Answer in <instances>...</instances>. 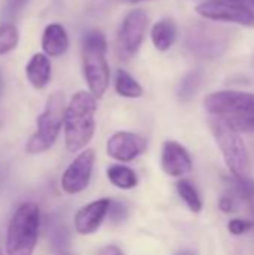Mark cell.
<instances>
[{
  "label": "cell",
  "mask_w": 254,
  "mask_h": 255,
  "mask_svg": "<svg viewBox=\"0 0 254 255\" xmlns=\"http://www.w3.org/2000/svg\"><path fill=\"white\" fill-rule=\"evenodd\" d=\"M96 97L88 91H78L70 99L64 114V142L70 152L85 148L96 130Z\"/></svg>",
  "instance_id": "1"
},
{
  "label": "cell",
  "mask_w": 254,
  "mask_h": 255,
  "mask_svg": "<svg viewBox=\"0 0 254 255\" xmlns=\"http://www.w3.org/2000/svg\"><path fill=\"white\" fill-rule=\"evenodd\" d=\"M210 127L234 178L238 182H252L250 157L240 130L228 118L217 115L210 120Z\"/></svg>",
  "instance_id": "2"
},
{
  "label": "cell",
  "mask_w": 254,
  "mask_h": 255,
  "mask_svg": "<svg viewBox=\"0 0 254 255\" xmlns=\"http://www.w3.org/2000/svg\"><path fill=\"white\" fill-rule=\"evenodd\" d=\"M106 39L102 31L91 30L82 39V69L90 93L102 99L109 85V64L106 60Z\"/></svg>",
  "instance_id": "3"
},
{
  "label": "cell",
  "mask_w": 254,
  "mask_h": 255,
  "mask_svg": "<svg viewBox=\"0 0 254 255\" xmlns=\"http://www.w3.org/2000/svg\"><path fill=\"white\" fill-rule=\"evenodd\" d=\"M40 227V211L34 203H22L13 212L6 235V254L33 255Z\"/></svg>",
  "instance_id": "4"
},
{
  "label": "cell",
  "mask_w": 254,
  "mask_h": 255,
  "mask_svg": "<svg viewBox=\"0 0 254 255\" xmlns=\"http://www.w3.org/2000/svg\"><path fill=\"white\" fill-rule=\"evenodd\" d=\"M66 108L63 93L57 91L48 97L43 112L36 120V131L25 143L27 154H42L55 143L61 126H64Z\"/></svg>",
  "instance_id": "5"
},
{
  "label": "cell",
  "mask_w": 254,
  "mask_h": 255,
  "mask_svg": "<svg viewBox=\"0 0 254 255\" xmlns=\"http://www.w3.org/2000/svg\"><path fill=\"white\" fill-rule=\"evenodd\" d=\"M204 106L211 115L225 117L234 121L254 118L253 93L235 90L216 91L205 97Z\"/></svg>",
  "instance_id": "6"
},
{
  "label": "cell",
  "mask_w": 254,
  "mask_h": 255,
  "mask_svg": "<svg viewBox=\"0 0 254 255\" xmlns=\"http://www.w3.org/2000/svg\"><path fill=\"white\" fill-rule=\"evenodd\" d=\"M196 12L211 21L234 22L244 27H254V10L238 0H210L196 6Z\"/></svg>",
  "instance_id": "7"
},
{
  "label": "cell",
  "mask_w": 254,
  "mask_h": 255,
  "mask_svg": "<svg viewBox=\"0 0 254 255\" xmlns=\"http://www.w3.org/2000/svg\"><path fill=\"white\" fill-rule=\"evenodd\" d=\"M148 27V15L144 9H135L126 15L117 36V52L123 60H129L139 51Z\"/></svg>",
  "instance_id": "8"
},
{
  "label": "cell",
  "mask_w": 254,
  "mask_h": 255,
  "mask_svg": "<svg viewBox=\"0 0 254 255\" xmlns=\"http://www.w3.org/2000/svg\"><path fill=\"white\" fill-rule=\"evenodd\" d=\"M94 161L96 154L93 149H84L82 152H79L61 175V190L70 196L84 191L90 184Z\"/></svg>",
  "instance_id": "9"
},
{
  "label": "cell",
  "mask_w": 254,
  "mask_h": 255,
  "mask_svg": "<svg viewBox=\"0 0 254 255\" xmlns=\"http://www.w3.org/2000/svg\"><path fill=\"white\" fill-rule=\"evenodd\" d=\"M187 46L192 52L201 57L216 58L222 55L228 48V39L219 28L210 25H198L190 30L187 36Z\"/></svg>",
  "instance_id": "10"
},
{
  "label": "cell",
  "mask_w": 254,
  "mask_h": 255,
  "mask_svg": "<svg viewBox=\"0 0 254 255\" xmlns=\"http://www.w3.org/2000/svg\"><path fill=\"white\" fill-rule=\"evenodd\" d=\"M145 151H147V140L142 136L130 131L114 133L106 142L108 155L121 163L133 161Z\"/></svg>",
  "instance_id": "11"
},
{
  "label": "cell",
  "mask_w": 254,
  "mask_h": 255,
  "mask_svg": "<svg viewBox=\"0 0 254 255\" xmlns=\"http://www.w3.org/2000/svg\"><path fill=\"white\" fill-rule=\"evenodd\" d=\"M111 200L109 199H99L85 206H82L73 218V226L78 235L87 236L97 232L100 224L103 223L105 217L108 215Z\"/></svg>",
  "instance_id": "12"
},
{
  "label": "cell",
  "mask_w": 254,
  "mask_h": 255,
  "mask_svg": "<svg viewBox=\"0 0 254 255\" xmlns=\"http://www.w3.org/2000/svg\"><path fill=\"white\" fill-rule=\"evenodd\" d=\"M193 167L189 151L175 140H166L162 149V169L166 175L180 178Z\"/></svg>",
  "instance_id": "13"
},
{
  "label": "cell",
  "mask_w": 254,
  "mask_h": 255,
  "mask_svg": "<svg viewBox=\"0 0 254 255\" xmlns=\"http://www.w3.org/2000/svg\"><path fill=\"white\" fill-rule=\"evenodd\" d=\"M69 48V37L63 25L52 22L45 27L42 34V49L49 57H60Z\"/></svg>",
  "instance_id": "14"
},
{
  "label": "cell",
  "mask_w": 254,
  "mask_h": 255,
  "mask_svg": "<svg viewBox=\"0 0 254 255\" xmlns=\"http://www.w3.org/2000/svg\"><path fill=\"white\" fill-rule=\"evenodd\" d=\"M25 76L36 90H43L51 79V61L48 55L36 52L25 66Z\"/></svg>",
  "instance_id": "15"
},
{
  "label": "cell",
  "mask_w": 254,
  "mask_h": 255,
  "mask_svg": "<svg viewBox=\"0 0 254 255\" xmlns=\"http://www.w3.org/2000/svg\"><path fill=\"white\" fill-rule=\"evenodd\" d=\"M177 34H178L177 24L171 18H162L151 28V40L156 49L159 51L171 49L177 40Z\"/></svg>",
  "instance_id": "16"
},
{
  "label": "cell",
  "mask_w": 254,
  "mask_h": 255,
  "mask_svg": "<svg viewBox=\"0 0 254 255\" xmlns=\"http://www.w3.org/2000/svg\"><path fill=\"white\" fill-rule=\"evenodd\" d=\"M106 176L111 181L112 185L121 190H132L138 185V176L136 173L123 164H114L109 166L106 170Z\"/></svg>",
  "instance_id": "17"
},
{
  "label": "cell",
  "mask_w": 254,
  "mask_h": 255,
  "mask_svg": "<svg viewBox=\"0 0 254 255\" xmlns=\"http://www.w3.org/2000/svg\"><path fill=\"white\" fill-rule=\"evenodd\" d=\"M115 91L121 97L127 99H138L144 94L141 84L126 70L118 69L115 73Z\"/></svg>",
  "instance_id": "18"
},
{
  "label": "cell",
  "mask_w": 254,
  "mask_h": 255,
  "mask_svg": "<svg viewBox=\"0 0 254 255\" xmlns=\"http://www.w3.org/2000/svg\"><path fill=\"white\" fill-rule=\"evenodd\" d=\"M177 191H178V196L184 200V203L187 205V208L192 212L198 214V212L202 211V206H204L202 199H201L198 190L195 188V185L190 181H187V179L178 181L177 182Z\"/></svg>",
  "instance_id": "19"
},
{
  "label": "cell",
  "mask_w": 254,
  "mask_h": 255,
  "mask_svg": "<svg viewBox=\"0 0 254 255\" xmlns=\"http://www.w3.org/2000/svg\"><path fill=\"white\" fill-rule=\"evenodd\" d=\"M19 40V33L15 24L1 22L0 24V55H4L16 48Z\"/></svg>",
  "instance_id": "20"
},
{
  "label": "cell",
  "mask_w": 254,
  "mask_h": 255,
  "mask_svg": "<svg viewBox=\"0 0 254 255\" xmlns=\"http://www.w3.org/2000/svg\"><path fill=\"white\" fill-rule=\"evenodd\" d=\"M202 81V73L199 70H192L190 73H187L178 88V97L184 102H187L189 99H192L195 96V93L198 91L199 85Z\"/></svg>",
  "instance_id": "21"
},
{
  "label": "cell",
  "mask_w": 254,
  "mask_h": 255,
  "mask_svg": "<svg viewBox=\"0 0 254 255\" xmlns=\"http://www.w3.org/2000/svg\"><path fill=\"white\" fill-rule=\"evenodd\" d=\"M241 200H243V199H241V196L238 194V191L234 190V191H231L229 194H225V196L220 199L219 206H220V209H222L223 212L232 214V212H235V211L238 209V205H240Z\"/></svg>",
  "instance_id": "22"
},
{
  "label": "cell",
  "mask_w": 254,
  "mask_h": 255,
  "mask_svg": "<svg viewBox=\"0 0 254 255\" xmlns=\"http://www.w3.org/2000/svg\"><path fill=\"white\" fill-rule=\"evenodd\" d=\"M27 3H28V0H4L1 15L6 19H12V18H15L24 9V6Z\"/></svg>",
  "instance_id": "23"
},
{
  "label": "cell",
  "mask_w": 254,
  "mask_h": 255,
  "mask_svg": "<svg viewBox=\"0 0 254 255\" xmlns=\"http://www.w3.org/2000/svg\"><path fill=\"white\" fill-rule=\"evenodd\" d=\"M108 214H109L111 221L115 223V224L123 223V221L129 217V211H127V208H126V205L121 203V202H111Z\"/></svg>",
  "instance_id": "24"
},
{
  "label": "cell",
  "mask_w": 254,
  "mask_h": 255,
  "mask_svg": "<svg viewBox=\"0 0 254 255\" xmlns=\"http://www.w3.org/2000/svg\"><path fill=\"white\" fill-rule=\"evenodd\" d=\"M254 227L253 221H249V220H231L229 224H228V230L231 235L234 236H241V235H246L247 232H250Z\"/></svg>",
  "instance_id": "25"
},
{
  "label": "cell",
  "mask_w": 254,
  "mask_h": 255,
  "mask_svg": "<svg viewBox=\"0 0 254 255\" xmlns=\"http://www.w3.org/2000/svg\"><path fill=\"white\" fill-rule=\"evenodd\" d=\"M229 120V118H228ZM238 130H253L254 131V118H249V120H240V121H234V120H229Z\"/></svg>",
  "instance_id": "26"
},
{
  "label": "cell",
  "mask_w": 254,
  "mask_h": 255,
  "mask_svg": "<svg viewBox=\"0 0 254 255\" xmlns=\"http://www.w3.org/2000/svg\"><path fill=\"white\" fill-rule=\"evenodd\" d=\"M97 255H124V253L115 245H106L97 251Z\"/></svg>",
  "instance_id": "27"
},
{
  "label": "cell",
  "mask_w": 254,
  "mask_h": 255,
  "mask_svg": "<svg viewBox=\"0 0 254 255\" xmlns=\"http://www.w3.org/2000/svg\"><path fill=\"white\" fill-rule=\"evenodd\" d=\"M174 255H198L195 251L192 250H181V251H177Z\"/></svg>",
  "instance_id": "28"
},
{
  "label": "cell",
  "mask_w": 254,
  "mask_h": 255,
  "mask_svg": "<svg viewBox=\"0 0 254 255\" xmlns=\"http://www.w3.org/2000/svg\"><path fill=\"white\" fill-rule=\"evenodd\" d=\"M238 1H243V3H246L247 6H250L252 9H254V0H238Z\"/></svg>",
  "instance_id": "29"
},
{
  "label": "cell",
  "mask_w": 254,
  "mask_h": 255,
  "mask_svg": "<svg viewBox=\"0 0 254 255\" xmlns=\"http://www.w3.org/2000/svg\"><path fill=\"white\" fill-rule=\"evenodd\" d=\"M1 90H3V75H1V70H0V94H1Z\"/></svg>",
  "instance_id": "30"
},
{
  "label": "cell",
  "mask_w": 254,
  "mask_h": 255,
  "mask_svg": "<svg viewBox=\"0 0 254 255\" xmlns=\"http://www.w3.org/2000/svg\"><path fill=\"white\" fill-rule=\"evenodd\" d=\"M0 255H4V254H3V253H1V251H0Z\"/></svg>",
  "instance_id": "31"
}]
</instances>
